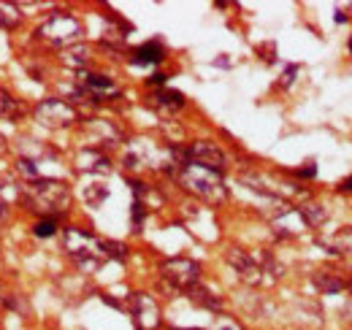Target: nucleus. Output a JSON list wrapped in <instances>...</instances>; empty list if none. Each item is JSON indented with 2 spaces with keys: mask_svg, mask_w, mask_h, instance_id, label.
Listing matches in <instances>:
<instances>
[{
  "mask_svg": "<svg viewBox=\"0 0 352 330\" xmlns=\"http://www.w3.org/2000/svg\"><path fill=\"white\" fill-rule=\"evenodd\" d=\"M19 201L30 211L41 214V219H57L60 214H65L71 208L74 201V192L65 182H54V179H36V182H28L22 190H19Z\"/></svg>",
  "mask_w": 352,
  "mask_h": 330,
  "instance_id": "obj_1",
  "label": "nucleus"
},
{
  "mask_svg": "<svg viewBox=\"0 0 352 330\" xmlns=\"http://www.w3.org/2000/svg\"><path fill=\"white\" fill-rule=\"evenodd\" d=\"M225 260H228V265L239 274V279H241L244 285H252V287L263 285L268 279L274 282V279L282 276V265L274 260L271 252H258V254H252V252H244V249H239V247H230L225 252Z\"/></svg>",
  "mask_w": 352,
  "mask_h": 330,
  "instance_id": "obj_2",
  "label": "nucleus"
},
{
  "mask_svg": "<svg viewBox=\"0 0 352 330\" xmlns=\"http://www.w3.org/2000/svg\"><path fill=\"white\" fill-rule=\"evenodd\" d=\"M179 184L192 192L195 198L206 201V204H222L228 201V187H225V179L217 170H209L204 165L187 163L179 170Z\"/></svg>",
  "mask_w": 352,
  "mask_h": 330,
  "instance_id": "obj_3",
  "label": "nucleus"
},
{
  "mask_svg": "<svg viewBox=\"0 0 352 330\" xmlns=\"http://www.w3.org/2000/svg\"><path fill=\"white\" fill-rule=\"evenodd\" d=\"M82 33H85V28L74 14L57 11L41 22V28L36 30V38L52 49H68V46L82 41Z\"/></svg>",
  "mask_w": 352,
  "mask_h": 330,
  "instance_id": "obj_4",
  "label": "nucleus"
},
{
  "mask_svg": "<svg viewBox=\"0 0 352 330\" xmlns=\"http://www.w3.org/2000/svg\"><path fill=\"white\" fill-rule=\"evenodd\" d=\"M63 249L68 252V257L76 263V268L82 271H95L98 265H103L106 254L100 247V239L85 233L82 228H68L63 233Z\"/></svg>",
  "mask_w": 352,
  "mask_h": 330,
  "instance_id": "obj_5",
  "label": "nucleus"
},
{
  "mask_svg": "<svg viewBox=\"0 0 352 330\" xmlns=\"http://www.w3.org/2000/svg\"><path fill=\"white\" fill-rule=\"evenodd\" d=\"M160 279L171 289L187 292L195 285H201V265L190 257H171V260L160 263Z\"/></svg>",
  "mask_w": 352,
  "mask_h": 330,
  "instance_id": "obj_6",
  "label": "nucleus"
},
{
  "mask_svg": "<svg viewBox=\"0 0 352 330\" xmlns=\"http://www.w3.org/2000/svg\"><path fill=\"white\" fill-rule=\"evenodd\" d=\"M33 117L44 124V127H57V130L79 122V111L68 100H63V98H44L33 109Z\"/></svg>",
  "mask_w": 352,
  "mask_h": 330,
  "instance_id": "obj_7",
  "label": "nucleus"
},
{
  "mask_svg": "<svg viewBox=\"0 0 352 330\" xmlns=\"http://www.w3.org/2000/svg\"><path fill=\"white\" fill-rule=\"evenodd\" d=\"M111 98H120L117 84L103 74H82V79L74 89V100H87V103H106Z\"/></svg>",
  "mask_w": 352,
  "mask_h": 330,
  "instance_id": "obj_8",
  "label": "nucleus"
},
{
  "mask_svg": "<svg viewBox=\"0 0 352 330\" xmlns=\"http://www.w3.org/2000/svg\"><path fill=\"white\" fill-rule=\"evenodd\" d=\"M184 152H187V163L204 165V168L217 170V173H222L228 168L225 152H222L217 144H212V141H192Z\"/></svg>",
  "mask_w": 352,
  "mask_h": 330,
  "instance_id": "obj_9",
  "label": "nucleus"
},
{
  "mask_svg": "<svg viewBox=\"0 0 352 330\" xmlns=\"http://www.w3.org/2000/svg\"><path fill=\"white\" fill-rule=\"evenodd\" d=\"M128 309H131L138 330L157 328V325H160V309H157V303H155L152 295H146V292H133L131 298H128Z\"/></svg>",
  "mask_w": 352,
  "mask_h": 330,
  "instance_id": "obj_10",
  "label": "nucleus"
},
{
  "mask_svg": "<svg viewBox=\"0 0 352 330\" xmlns=\"http://www.w3.org/2000/svg\"><path fill=\"white\" fill-rule=\"evenodd\" d=\"M85 133H87L89 141H92V149H100V146H114V144L122 138V133H120L114 124L109 122V120H87V124H85Z\"/></svg>",
  "mask_w": 352,
  "mask_h": 330,
  "instance_id": "obj_11",
  "label": "nucleus"
},
{
  "mask_svg": "<svg viewBox=\"0 0 352 330\" xmlns=\"http://www.w3.org/2000/svg\"><path fill=\"white\" fill-rule=\"evenodd\" d=\"M271 225H274V230H276V236H282V239H290V236H301L304 230H307V222H304V217L298 214V208H282L274 219H271Z\"/></svg>",
  "mask_w": 352,
  "mask_h": 330,
  "instance_id": "obj_12",
  "label": "nucleus"
},
{
  "mask_svg": "<svg viewBox=\"0 0 352 330\" xmlns=\"http://www.w3.org/2000/svg\"><path fill=\"white\" fill-rule=\"evenodd\" d=\"M184 95L182 92H176V89H168V87H160L157 92H152L149 95V106L155 109V111H160V114H176V111H182L184 109Z\"/></svg>",
  "mask_w": 352,
  "mask_h": 330,
  "instance_id": "obj_13",
  "label": "nucleus"
},
{
  "mask_svg": "<svg viewBox=\"0 0 352 330\" xmlns=\"http://www.w3.org/2000/svg\"><path fill=\"white\" fill-rule=\"evenodd\" d=\"M76 165H79V170H85V173H109L111 170V163H109V157L100 152V149H82L79 155H76Z\"/></svg>",
  "mask_w": 352,
  "mask_h": 330,
  "instance_id": "obj_14",
  "label": "nucleus"
},
{
  "mask_svg": "<svg viewBox=\"0 0 352 330\" xmlns=\"http://www.w3.org/2000/svg\"><path fill=\"white\" fill-rule=\"evenodd\" d=\"M320 247L328 249L331 254H339V257H350L352 254V228H342L331 236H320Z\"/></svg>",
  "mask_w": 352,
  "mask_h": 330,
  "instance_id": "obj_15",
  "label": "nucleus"
},
{
  "mask_svg": "<svg viewBox=\"0 0 352 330\" xmlns=\"http://www.w3.org/2000/svg\"><path fill=\"white\" fill-rule=\"evenodd\" d=\"M133 65H157L166 60V46L160 41H149L138 49H133Z\"/></svg>",
  "mask_w": 352,
  "mask_h": 330,
  "instance_id": "obj_16",
  "label": "nucleus"
},
{
  "mask_svg": "<svg viewBox=\"0 0 352 330\" xmlns=\"http://www.w3.org/2000/svg\"><path fill=\"white\" fill-rule=\"evenodd\" d=\"M187 298L195 303V306H201V309H206V311H222V298L220 295H214L209 287H204V285H195L192 289H187Z\"/></svg>",
  "mask_w": 352,
  "mask_h": 330,
  "instance_id": "obj_17",
  "label": "nucleus"
},
{
  "mask_svg": "<svg viewBox=\"0 0 352 330\" xmlns=\"http://www.w3.org/2000/svg\"><path fill=\"white\" fill-rule=\"evenodd\" d=\"M25 114H28V106H25L22 100H16L14 95H8V92L0 87V117L16 122V120H22Z\"/></svg>",
  "mask_w": 352,
  "mask_h": 330,
  "instance_id": "obj_18",
  "label": "nucleus"
},
{
  "mask_svg": "<svg viewBox=\"0 0 352 330\" xmlns=\"http://www.w3.org/2000/svg\"><path fill=\"white\" fill-rule=\"evenodd\" d=\"M63 65H68V68H76V71H82V68H87L89 65V46L87 43H74V46H68V49H63Z\"/></svg>",
  "mask_w": 352,
  "mask_h": 330,
  "instance_id": "obj_19",
  "label": "nucleus"
},
{
  "mask_svg": "<svg viewBox=\"0 0 352 330\" xmlns=\"http://www.w3.org/2000/svg\"><path fill=\"white\" fill-rule=\"evenodd\" d=\"M311 282H314V287L322 289L325 295H336V292L344 289V279L339 274H333V271H317L311 276Z\"/></svg>",
  "mask_w": 352,
  "mask_h": 330,
  "instance_id": "obj_20",
  "label": "nucleus"
},
{
  "mask_svg": "<svg viewBox=\"0 0 352 330\" xmlns=\"http://www.w3.org/2000/svg\"><path fill=\"white\" fill-rule=\"evenodd\" d=\"M298 214L304 217L307 228H320L328 219V211H325V206H320V204H307V206L298 208Z\"/></svg>",
  "mask_w": 352,
  "mask_h": 330,
  "instance_id": "obj_21",
  "label": "nucleus"
},
{
  "mask_svg": "<svg viewBox=\"0 0 352 330\" xmlns=\"http://www.w3.org/2000/svg\"><path fill=\"white\" fill-rule=\"evenodd\" d=\"M19 19H22L19 6H14V3H0V28L11 30V28L19 25Z\"/></svg>",
  "mask_w": 352,
  "mask_h": 330,
  "instance_id": "obj_22",
  "label": "nucleus"
},
{
  "mask_svg": "<svg viewBox=\"0 0 352 330\" xmlns=\"http://www.w3.org/2000/svg\"><path fill=\"white\" fill-rule=\"evenodd\" d=\"M82 198H85L87 206L98 208L106 198H109V187H106V184H89V187H85Z\"/></svg>",
  "mask_w": 352,
  "mask_h": 330,
  "instance_id": "obj_23",
  "label": "nucleus"
},
{
  "mask_svg": "<svg viewBox=\"0 0 352 330\" xmlns=\"http://www.w3.org/2000/svg\"><path fill=\"white\" fill-rule=\"evenodd\" d=\"M100 247H103L106 260H109V257H111V260H128V247L120 244V241H100Z\"/></svg>",
  "mask_w": 352,
  "mask_h": 330,
  "instance_id": "obj_24",
  "label": "nucleus"
},
{
  "mask_svg": "<svg viewBox=\"0 0 352 330\" xmlns=\"http://www.w3.org/2000/svg\"><path fill=\"white\" fill-rule=\"evenodd\" d=\"M54 233H57V219L44 217V219H38V222L33 225V236H36V239H49V236H54Z\"/></svg>",
  "mask_w": 352,
  "mask_h": 330,
  "instance_id": "obj_25",
  "label": "nucleus"
},
{
  "mask_svg": "<svg viewBox=\"0 0 352 330\" xmlns=\"http://www.w3.org/2000/svg\"><path fill=\"white\" fill-rule=\"evenodd\" d=\"M214 330H244V325H241L239 320L228 317V314H220V317L214 320Z\"/></svg>",
  "mask_w": 352,
  "mask_h": 330,
  "instance_id": "obj_26",
  "label": "nucleus"
},
{
  "mask_svg": "<svg viewBox=\"0 0 352 330\" xmlns=\"http://www.w3.org/2000/svg\"><path fill=\"white\" fill-rule=\"evenodd\" d=\"M16 170H19V173H25V176H28V182H36V179H38V168H36L33 160H19V163H16Z\"/></svg>",
  "mask_w": 352,
  "mask_h": 330,
  "instance_id": "obj_27",
  "label": "nucleus"
},
{
  "mask_svg": "<svg viewBox=\"0 0 352 330\" xmlns=\"http://www.w3.org/2000/svg\"><path fill=\"white\" fill-rule=\"evenodd\" d=\"M144 217H146V206H144V201H133V228L138 230L141 225H144Z\"/></svg>",
  "mask_w": 352,
  "mask_h": 330,
  "instance_id": "obj_28",
  "label": "nucleus"
},
{
  "mask_svg": "<svg viewBox=\"0 0 352 330\" xmlns=\"http://www.w3.org/2000/svg\"><path fill=\"white\" fill-rule=\"evenodd\" d=\"M296 74H298V68H296V65H290V68L285 71V87H290V84L296 82Z\"/></svg>",
  "mask_w": 352,
  "mask_h": 330,
  "instance_id": "obj_29",
  "label": "nucleus"
},
{
  "mask_svg": "<svg viewBox=\"0 0 352 330\" xmlns=\"http://www.w3.org/2000/svg\"><path fill=\"white\" fill-rule=\"evenodd\" d=\"M314 173H317V168H314L311 163H309V168H304V170H298V176H304V179H311Z\"/></svg>",
  "mask_w": 352,
  "mask_h": 330,
  "instance_id": "obj_30",
  "label": "nucleus"
},
{
  "mask_svg": "<svg viewBox=\"0 0 352 330\" xmlns=\"http://www.w3.org/2000/svg\"><path fill=\"white\" fill-rule=\"evenodd\" d=\"M149 82H152V84H157V87H160V84H166V76H163V74H155V76H152Z\"/></svg>",
  "mask_w": 352,
  "mask_h": 330,
  "instance_id": "obj_31",
  "label": "nucleus"
},
{
  "mask_svg": "<svg viewBox=\"0 0 352 330\" xmlns=\"http://www.w3.org/2000/svg\"><path fill=\"white\" fill-rule=\"evenodd\" d=\"M342 190H344V192H352V176H347V179L342 182Z\"/></svg>",
  "mask_w": 352,
  "mask_h": 330,
  "instance_id": "obj_32",
  "label": "nucleus"
},
{
  "mask_svg": "<svg viewBox=\"0 0 352 330\" xmlns=\"http://www.w3.org/2000/svg\"><path fill=\"white\" fill-rule=\"evenodd\" d=\"M3 217H6V206H3V204H0V219H3Z\"/></svg>",
  "mask_w": 352,
  "mask_h": 330,
  "instance_id": "obj_33",
  "label": "nucleus"
},
{
  "mask_svg": "<svg viewBox=\"0 0 352 330\" xmlns=\"http://www.w3.org/2000/svg\"><path fill=\"white\" fill-rule=\"evenodd\" d=\"M168 330H201V328H168Z\"/></svg>",
  "mask_w": 352,
  "mask_h": 330,
  "instance_id": "obj_34",
  "label": "nucleus"
},
{
  "mask_svg": "<svg viewBox=\"0 0 352 330\" xmlns=\"http://www.w3.org/2000/svg\"><path fill=\"white\" fill-rule=\"evenodd\" d=\"M347 287H350V292H352V279H350V282H347Z\"/></svg>",
  "mask_w": 352,
  "mask_h": 330,
  "instance_id": "obj_35",
  "label": "nucleus"
},
{
  "mask_svg": "<svg viewBox=\"0 0 352 330\" xmlns=\"http://www.w3.org/2000/svg\"><path fill=\"white\" fill-rule=\"evenodd\" d=\"M350 52H352V38H350Z\"/></svg>",
  "mask_w": 352,
  "mask_h": 330,
  "instance_id": "obj_36",
  "label": "nucleus"
}]
</instances>
